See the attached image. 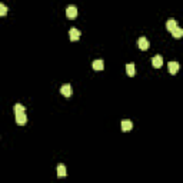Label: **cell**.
<instances>
[{
	"instance_id": "5b68a950",
	"label": "cell",
	"mask_w": 183,
	"mask_h": 183,
	"mask_svg": "<svg viewBox=\"0 0 183 183\" xmlns=\"http://www.w3.org/2000/svg\"><path fill=\"white\" fill-rule=\"evenodd\" d=\"M137 46H139L140 50H148L149 49V40L146 39V37H140V39L137 40Z\"/></svg>"
},
{
	"instance_id": "52a82bcc",
	"label": "cell",
	"mask_w": 183,
	"mask_h": 183,
	"mask_svg": "<svg viewBox=\"0 0 183 183\" xmlns=\"http://www.w3.org/2000/svg\"><path fill=\"white\" fill-rule=\"evenodd\" d=\"M167 69H169V73L176 74L177 70H179V63L177 62H169L167 63Z\"/></svg>"
},
{
	"instance_id": "5bb4252c",
	"label": "cell",
	"mask_w": 183,
	"mask_h": 183,
	"mask_svg": "<svg viewBox=\"0 0 183 183\" xmlns=\"http://www.w3.org/2000/svg\"><path fill=\"white\" fill-rule=\"evenodd\" d=\"M13 110H14V113H19V112H26V107H25L23 105H20V103H17V105H14Z\"/></svg>"
},
{
	"instance_id": "8fae6325",
	"label": "cell",
	"mask_w": 183,
	"mask_h": 183,
	"mask_svg": "<svg viewBox=\"0 0 183 183\" xmlns=\"http://www.w3.org/2000/svg\"><path fill=\"white\" fill-rule=\"evenodd\" d=\"M170 33H172L173 37L179 39V37H182V36H183V29H182V27H179V26H176V27L173 29V30H172Z\"/></svg>"
},
{
	"instance_id": "8992f818",
	"label": "cell",
	"mask_w": 183,
	"mask_h": 183,
	"mask_svg": "<svg viewBox=\"0 0 183 183\" xmlns=\"http://www.w3.org/2000/svg\"><path fill=\"white\" fill-rule=\"evenodd\" d=\"M60 92H62V95L66 96V97H70L72 93H73V90H72V86H70V85H63L62 87H60Z\"/></svg>"
},
{
	"instance_id": "30bf717a",
	"label": "cell",
	"mask_w": 183,
	"mask_h": 183,
	"mask_svg": "<svg viewBox=\"0 0 183 183\" xmlns=\"http://www.w3.org/2000/svg\"><path fill=\"white\" fill-rule=\"evenodd\" d=\"M92 66H93V69H95V70H97V72L99 70H103V69H105V62H103V60H95Z\"/></svg>"
},
{
	"instance_id": "9c48e42d",
	"label": "cell",
	"mask_w": 183,
	"mask_h": 183,
	"mask_svg": "<svg viewBox=\"0 0 183 183\" xmlns=\"http://www.w3.org/2000/svg\"><path fill=\"white\" fill-rule=\"evenodd\" d=\"M132 127H133V123H132L130 120H122V130L123 132L132 130Z\"/></svg>"
},
{
	"instance_id": "3957f363",
	"label": "cell",
	"mask_w": 183,
	"mask_h": 183,
	"mask_svg": "<svg viewBox=\"0 0 183 183\" xmlns=\"http://www.w3.org/2000/svg\"><path fill=\"white\" fill-rule=\"evenodd\" d=\"M66 16L69 19L76 17V16H77V9H76V6H67L66 7Z\"/></svg>"
},
{
	"instance_id": "ba28073f",
	"label": "cell",
	"mask_w": 183,
	"mask_h": 183,
	"mask_svg": "<svg viewBox=\"0 0 183 183\" xmlns=\"http://www.w3.org/2000/svg\"><path fill=\"white\" fill-rule=\"evenodd\" d=\"M56 173H57V176L59 177H64L67 175V172H66V166L64 165H57V167H56Z\"/></svg>"
},
{
	"instance_id": "6da1fadb",
	"label": "cell",
	"mask_w": 183,
	"mask_h": 183,
	"mask_svg": "<svg viewBox=\"0 0 183 183\" xmlns=\"http://www.w3.org/2000/svg\"><path fill=\"white\" fill-rule=\"evenodd\" d=\"M69 39H70L72 42L79 40V39H80V30H77L76 27H72L70 30H69Z\"/></svg>"
},
{
	"instance_id": "7c38bea8",
	"label": "cell",
	"mask_w": 183,
	"mask_h": 183,
	"mask_svg": "<svg viewBox=\"0 0 183 183\" xmlns=\"http://www.w3.org/2000/svg\"><path fill=\"white\" fill-rule=\"evenodd\" d=\"M176 26H177V21L175 20V19H169V20L166 21V29H167L169 32H172V30L176 27Z\"/></svg>"
},
{
	"instance_id": "9a60e30c",
	"label": "cell",
	"mask_w": 183,
	"mask_h": 183,
	"mask_svg": "<svg viewBox=\"0 0 183 183\" xmlns=\"http://www.w3.org/2000/svg\"><path fill=\"white\" fill-rule=\"evenodd\" d=\"M6 14H7V6L0 3V16H6Z\"/></svg>"
},
{
	"instance_id": "277c9868",
	"label": "cell",
	"mask_w": 183,
	"mask_h": 183,
	"mask_svg": "<svg viewBox=\"0 0 183 183\" xmlns=\"http://www.w3.org/2000/svg\"><path fill=\"white\" fill-rule=\"evenodd\" d=\"M152 64H153V67H156V69L162 67V64H163V57L160 56V54H156V56L152 59Z\"/></svg>"
},
{
	"instance_id": "4fadbf2b",
	"label": "cell",
	"mask_w": 183,
	"mask_h": 183,
	"mask_svg": "<svg viewBox=\"0 0 183 183\" xmlns=\"http://www.w3.org/2000/svg\"><path fill=\"white\" fill-rule=\"evenodd\" d=\"M126 73L129 74V76H134V64L133 63H127L126 64Z\"/></svg>"
},
{
	"instance_id": "7a4b0ae2",
	"label": "cell",
	"mask_w": 183,
	"mask_h": 183,
	"mask_svg": "<svg viewBox=\"0 0 183 183\" xmlns=\"http://www.w3.org/2000/svg\"><path fill=\"white\" fill-rule=\"evenodd\" d=\"M26 122H27V116H26L25 112L16 113V123L20 124V126H23V124H26Z\"/></svg>"
}]
</instances>
